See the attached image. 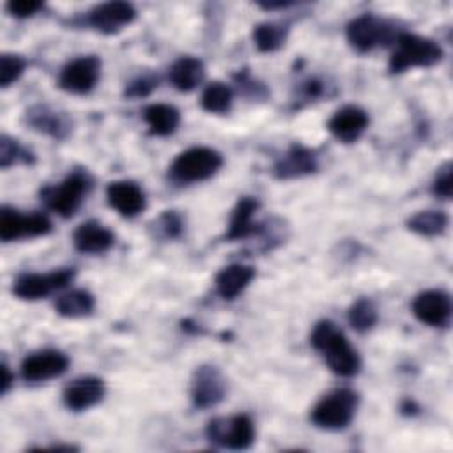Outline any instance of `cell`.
<instances>
[{
	"label": "cell",
	"instance_id": "cell-21",
	"mask_svg": "<svg viewBox=\"0 0 453 453\" xmlns=\"http://www.w3.org/2000/svg\"><path fill=\"white\" fill-rule=\"evenodd\" d=\"M257 207H258V202L251 196H242L237 202V205L234 207L232 216H230V225H228V232H226L228 241L246 239V237L260 232L258 225L253 223V214H255Z\"/></svg>",
	"mask_w": 453,
	"mask_h": 453
},
{
	"label": "cell",
	"instance_id": "cell-23",
	"mask_svg": "<svg viewBox=\"0 0 453 453\" xmlns=\"http://www.w3.org/2000/svg\"><path fill=\"white\" fill-rule=\"evenodd\" d=\"M205 69L202 60H198L196 57H180L177 58L168 73V78L172 81V85L180 90V92H189L193 88H196L202 80H203Z\"/></svg>",
	"mask_w": 453,
	"mask_h": 453
},
{
	"label": "cell",
	"instance_id": "cell-19",
	"mask_svg": "<svg viewBox=\"0 0 453 453\" xmlns=\"http://www.w3.org/2000/svg\"><path fill=\"white\" fill-rule=\"evenodd\" d=\"M317 161L310 149L303 145H292L274 165V173L280 179H292L301 177L306 173L315 172Z\"/></svg>",
	"mask_w": 453,
	"mask_h": 453
},
{
	"label": "cell",
	"instance_id": "cell-32",
	"mask_svg": "<svg viewBox=\"0 0 453 453\" xmlns=\"http://www.w3.org/2000/svg\"><path fill=\"white\" fill-rule=\"evenodd\" d=\"M432 189L439 198H451V163H444L439 168Z\"/></svg>",
	"mask_w": 453,
	"mask_h": 453
},
{
	"label": "cell",
	"instance_id": "cell-1",
	"mask_svg": "<svg viewBox=\"0 0 453 453\" xmlns=\"http://www.w3.org/2000/svg\"><path fill=\"white\" fill-rule=\"evenodd\" d=\"M310 342L313 349L324 356L327 366L336 375L352 377L359 372L361 363L357 352L349 343L345 334L331 320L319 322L313 327Z\"/></svg>",
	"mask_w": 453,
	"mask_h": 453
},
{
	"label": "cell",
	"instance_id": "cell-26",
	"mask_svg": "<svg viewBox=\"0 0 453 453\" xmlns=\"http://www.w3.org/2000/svg\"><path fill=\"white\" fill-rule=\"evenodd\" d=\"M446 226L448 218L441 211H419L407 219V228L425 237L439 235L446 230Z\"/></svg>",
	"mask_w": 453,
	"mask_h": 453
},
{
	"label": "cell",
	"instance_id": "cell-15",
	"mask_svg": "<svg viewBox=\"0 0 453 453\" xmlns=\"http://www.w3.org/2000/svg\"><path fill=\"white\" fill-rule=\"evenodd\" d=\"M108 203L124 218H134L145 209V193L133 180H113L106 186Z\"/></svg>",
	"mask_w": 453,
	"mask_h": 453
},
{
	"label": "cell",
	"instance_id": "cell-27",
	"mask_svg": "<svg viewBox=\"0 0 453 453\" xmlns=\"http://www.w3.org/2000/svg\"><path fill=\"white\" fill-rule=\"evenodd\" d=\"M285 39H287V27H283L281 23L265 21V23H260L253 28L255 46L262 53L276 51L278 48L283 46Z\"/></svg>",
	"mask_w": 453,
	"mask_h": 453
},
{
	"label": "cell",
	"instance_id": "cell-28",
	"mask_svg": "<svg viewBox=\"0 0 453 453\" xmlns=\"http://www.w3.org/2000/svg\"><path fill=\"white\" fill-rule=\"evenodd\" d=\"M200 104L209 113H226L232 106V90L221 81L209 83L200 97Z\"/></svg>",
	"mask_w": 453,
	"mask_h": 453
},
{
	"label": "cell",
	"instance_id": "cell-11",
	"mask_svg": "<svg viewBox=\"0 0 453 453\" xmlns=\"http://www.w3.org/2000/svg\"><path fill=\"white\" fill-rule=\"evenodd\" d=\"M226 393V380L216 366L203 365L196 368L191 382V400L200 409L218 405Z\"/></svg>",
	"mask_w": 453,
	"mask_h": 453
},
{
	"label": "cell",
	"instance_id": "cell-36",
	"mask_svg": "<svg viewBox=\"0 0 453 453\" xmlns=\"http://www.w3.org/2000/svg\"><path fill=\"white\" fill-rule=\"evenodd\" d=\"M12 382H14V377L11 375V372H9V366H7L5 363H2V380H0V393H2V395H5V393L9 391V388L12 386Z\"/></svg>",
	"mask_w": 453,
	"mask_h": 453
},
{
	"label": "cell",
	"instance_id": "cell-31",
	"mask_svg": "<svg viewBox=\"0 0 453 453\" xmlns=\"http://www.w3.org/2000/svg\"><path fill=\"white\" fill-rule=\"evenodd\" d=\"M30 152H27L16 140L2 136L0 140V166L9 168L16 163H30Z\"/></svg>",
	"mask_w": 453,
	"mask_h": 453
},
{
	"label": "cell",
	"instance_id": "cell-8",
	"mask_svg": "<svg viewBox=\"0 0 453 453\" xmlns=\"http://www.w3.org/2000/svg\"><path fill=\"white\" fill-rule=\"evenodd\" d=\"M51 230V221L42 212L21 214L16 209L2 207L0 209V239L11 242L25 237L46 235Z\"/></svg>",
	"mask_w": 453,
	"mask_h": 453
},
{
	"label": "cell",
	"instance_id": "cell-22",
	"mask_svg": "<svg viewBox=\"0 0 453 453\" xmlns=\"http://www.w3.org/2000/svg\"><path fill=\"white\" fill-rule=\"evenodd\" d=\"M27 122L35 131L50 134L53 138H64L71 129V124L65 119V115L41 104L27 110Z\"/></svg>",
	"mask_w": 453,
	"mask_h": 453
},
{
	"label": "cell",
	"instance_id": "cell-14",
	"mask_svg": "<svg viewBox=\"0 0 453 453\" xmlns=\"http://www.w3.org/2000/svg\"><path fill=\"white\" fill-rule=\"evenodd\" d=\"M136 18V11L127 2H104L96 5L88 12V23L103 32V34H115L129 25Z\"/></svg>",
	"mask_w": 453,
	"mask_h": 453
},
{
	"label": "cell",
	"instance_id": "cell-37",
	"mask_svg": "<svg viewBox=\"0 0 453 453\" xmlns=\"http://www.w3.org/2000/svg\"><path fill=\"white\" fill-rule=\"evenodd\" d=\"M290 5V2H276V4H260V7L264 9H280V7H287Z\"/></svg>",
	"mask_w": 453,
	"mask_h": 453
},
{
	"label": "cell",
	"instance_id": "cell-25",
	"mask_svg": "<svg viewBox=\"0 0 453 453\" xmlns=\"http://www.w3.org/2000/svg\"><path fill=\"white\" fill-rule=\"evenodd\" d=\"M94 306H96L94 296L87 290H81V288L60 294L55 301L57 313L62 315V317H69V319L85 317V315L92 313Z\"/></svg>",
	"mask_w": 453,
	"mask_h": 453
},
{
	"label": "cell",
	"instance_id": "cell-3",
	"mask_svg": "<svg viewBox=\"0 0 453 453\" xmlns=\"http://www.w3.org/2000/svg\"><path fill=\"white\" fill-rule=\"evenodd\" d=\"M357 409V395L349 388L324 395L311 409L310 419L324 430H342L350 425Z\"/></svg>",
	"mask_w": 453,
	"mask_h": 453
},
{
	"label": "cell",
	"instance_id": "cell-2",
	"mask_svg": "<svg viewBox=\"0 0 453 453\" xmlns=\"http://www.w3.org/2000/svg\"><path fill=\"white\" fill-rule=\"evenodd\" d=\"M395 41L396 50L389 58V71L395 74L411 67H432L442 58L441 46L432 39L402 32Z\"/></svg>",
	"mask_w": 453,
	"mask_h": 453
},
{
	"label": "cell",
	"instance_id": "cell-17",
	"mask_svg": "<svg viewBox=\"0 0 453 453\" xmlns=\"http://www.w3.org/2000/svg\"><path fill=\"white\" fill-rule=\"evenodd\" d=\"M366 127H368L366 111L359 106H354V104H349V106H343V108L336 110L334 115L327 122L329 133L343 143L356 142L365 133Z\"/></svg>",
	"mask_w": 453,
	"mask_h": 453
},
{
	"label": "cell",
	"instance_id": "cell-29",
	"mask_svg": "<svg viewBox=\"0 0 453 453\" xmlns=\"http://www.w3.org/2000/svg\"><path fill=\"white\" fill-rule=\"evenodd\" d=\"M375 322H377V310L370 299L361 297L350 306L349 324L356 331H368L375 326Z\"/></svg>",
	"mask_w": 453,
	"mask_h": 453
},
{
	"label": "cell",
	"instance_id": "cell-34",
	"mask_svg": "<svg viewBox=\"0 0 453 453\" xmlns=\"http://www.w3.org/2000/svg\"><path fill=\"white\" fill-rule=\"evenodd\" d=\"M159 226L161 230L165 232L166 237H177L180 232H182V221L180 218L172 212V211H166L161 218H159Z\"/></svg>",
	"mask_w": 453,
	"mask_h": 453
},
{
	"label": "cell",
	"instance_id": "cell-20",
	"mask_svg": "<svg viewBox=\"0 0 453 453\" xmlns=\"http://www.w3.org/2000/svg\"><path fill=\"white\" fill-rule=\"evenodd\" d=\"M255 278V269L244 264H230L223 267L216 276V290L218 294L230 301L235 299Z\"/></svg>",
	"mask_w": 453,
	"mask_h": 453
},
{
	"label": "cell",
	"instance_id": "cell-16",
	"mask_svg": "<svg viewBox=\"0 0 453 453\" xmlns=\"http://www.w3.org/2000/svg\"><path fill=\"white\" fill-rule=\"evenodd\" d=\"M104 396V382L97 377H78L65 386L62 393L64 405L71 411H87Z\"/></svg>",
	"mask_w": 453,
	"mask_h": 453
},
{
	"label": "cell",
	"instance_id": "cell-7",
	"mask_svg": "<svg viewBox=\"0 0 453 453\" xmlns=\"http://www.w3.org/2000/svg\"><path fill=\"white\" fill-rule=\"evenodd\" d=\"M393 39H396L393 27L373 14L357 16L347 25V41L361 53L370 51L375 46L388 44Z\"/></svg>",
	"mask_w": 453,
	"mask_h": 453
},
{
	"label": "cell",
	"instance_id": "cell-5",
	"mask_svg": "<svg viewBox=\"0 0 453 453\" xmlns=\"http://www.w3.org/2000/svg\"><path fill=\"white\" fill-rule=\"evenodd\" d=\"M205 434L209 441L228 449H248L255 441V425L246 414L214 418L209 421Z\"/></svg>",
	"mask_w": 453,
	"mask_h": 453
},
{
	"label": "cell",
	"instance_id": "cell-6",
	"mask_svg": "<svg viewBox=\"0 0 453 453\" xmlns=\"http://www.w3.org/2000/svg\"><path fill=\"white\" fill-rule=\"evenodd\" d=\"M88 186H90L88 177L81 172H74V173L67 175L60 184L46 186L41 191V196H42L44 203L53 212H57L64 218H69L80 207Z\"/></svg>",
	"mask_w": 453,
	"mask_h": 453
},
{
	"label": "cell",
	"instance_id": "cell-9",
	"mask_svg": "<svg viewBox=\"0 0 453 453\" xmlns=\"http://www.w3.org/2000/svg\"><path fill=\"white\" fill-rule=\"evenodd\" d=\"M74 278L73 269H58L51 273H25L12 283V294L25 301H35L64 288Z\"/></svg>",
	"mask_w": 453,
	"mask_h": 453
},
{
	"label": "cell",
	"instance_id": "cell-10",
	"mask_svg": "<svg viewBox=\"0 0 453 453\" xmlns=\"http://www.w3.org/2000/svg\"><path fill=\"white\" fill-rule=\"evenodd\" d=\"M101 71V60L96 55H83L67 62L58 76V87L71 94H87L90 92Z\"/></svg>",
	"mask_w": 453,
	"mask_h": 453
},
{
	"label": "cell",
	"instance_id": "cell-4",
	"mask_svg": "<svg viewBox=\"0 0 453 453\" xmlns=\"http://www.w3.org/2000/svg\"><path fill=\"white\" fill-rule=\"evenodd\" d=\"M223 165V157L211 147H191L180 152L172 166V179L177 182H200L212 177Z\"/></svg>",
	"mask_w": 453,
	"mask_h": 453
},
{
	"label": "cell",
	"instance_id": "cell-30",
	"mask_svg": "<svg viewBox=\"0 0 453 453\" xmlns=\"http://www.w3.org/2000/svg\"><path fill=\"white\" fill-rule=\"evenodd\" d=\"M27 62L19 55L4 53L0 57V85L2 88H7L11 83H14L25 71Z\"/></svg>",
	"mask_w": 453,
	"mask_h": 453
},
{
	"label": "cell",
	"instance_id": "cell-35",
	"mask_svg": "<svg viewBox=\"0 0 453 453\" xmlns=\"http://www.w3.org/2000/svg\"><path fill=\"white\" fill-rule=\"evenodd\" d=\"M156 87V81L154 80H149V78H138L134 81H131L127 87H126V96L129 97H145L152 92V88Z\"/></svg>",
	"mask_w": 453,
	"mask_h": 453
},
{
	"label": "cell",
	"instance_id": "cell-12",
	"mask_svg": "<svg viewBox=\"0 0 453 453\" xmlns=\"http://www.w3.org/2000/svg\"><path fill=\"white\" fill-rule=\"evenodd\" d=\"M69 366V357L60 350H39L21 363V377L28 382H42L62 375Z\"/></svg>",
	"mask_w": 453,
	"mask_h": 453
},
{
	"label": "cell",
	"instance_id": "cell-33",
	"mask_svg": "<svg viewBox=\"0 0 453 453\" xmlns=\"http://www.w3.org/2000/svg\"><path fill=\"white\" fill-rule=\"evenodd\" d=\"M5 9L14 18H28V16H34L39 9H42V2H37V0H12L5 5Z\"/></svg>",
	"mask_w": 453,
	"mask_h": 453
},
{
	"label": "cell",
	"instance_id": "cell-18",
	"mask_svg": "<svg viewBox=\"0 0 453 453\" xmlns=\"http://www.w3.org/2000/svg\"><path fill=\"white\" fill-rule=\"evenodd\" d=\"M113 232L97 221L81 223L73 234L74 248L81 253H104L113 246Z\"/></svg>",
	"mask_w": 453,
	"mask_h": 453
},
{
	"label": "cell",
	"instance_id": "cell-13",
	"mask_svg": "<svg viewBox=\"0 0 453 453\" xmlns=\"http://www.w3.org/2000/svg\"><path fill=\"white\" fill-rule=\"evenodd\" d=\"M412 313L430 327H444L451 317V299L444 290H425L412 301Z\"/></svg>",
	"mask_w": 453,
	"mask_h": 453
},
{
	"label": "cell",
	"instance_id": "cell-24",
	"mask_svg": "<svg viewBox=\"0 0 453 453\" xmlns=\"http://www.w3.org/2000/svg\"><path fill=\"white\" fill-rule=\"evenodd\" d=\"M143 120L147 122L150 134H154V136H168V134H172L177 129V126L180 122V113L172 104L154 103V104L145 106Z\"/></svg>",
	"mask_w": 453,
	"mask_h": 453
}]
</instances>
